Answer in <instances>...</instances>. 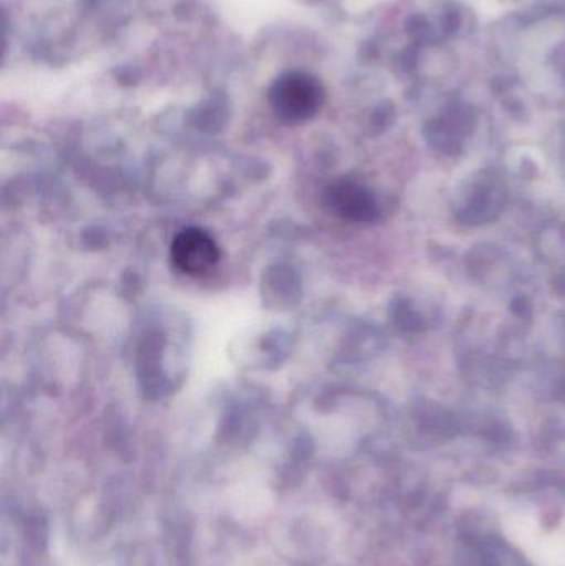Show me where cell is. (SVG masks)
<instances>
[{
  "label": "cell",
  "mask_w": 565,
  "mask_h": 566,
  "mask_svg": "<svg viewBox=\"0 0 565 566\" xmlns=\"http://www.w3.org/2000/svg\"><path fill=\"white\" fill-rule=\"evenodd\" d=\"M325 92L321 80L308 72L291 70L275 76L269 86L268 102L279 122L304 125L318 115Z\"/></svg>",
  "instance_id": "cell-1"
},
{
  "label": "cell",
  "mask_w": 565,
  "mask_h": 566,
  "mask_svg": "<svg viewBox=\"0 0 565 566\" xmlns=\"http://www.w3.org/2000/svg\"><path fill=\"white\" fill-rule=\"evenodd\" d=\"M221 251L211 234L198 228L182 229L171 242V261L182 274L199 277L218 265Z\"/></svg>",
  "instance_id": "cell-2"
},
{
  "label": "cell",
  "mask_w": 565,
  "mask_h": 566,
  "mask_svg": "<svg viewBox=\"0 0 565 566\" xmlns=\"http://www.w3.org/2000/svg\"><path fill=\"white\" fill-rule=\"evenodd\" d=\"M325 202L332 212L348 221L367 222L377 216L370 192L355 182H335L325 191Z\"/></svg>",
  "instance_id": "cell-3"
}]
</instances>
